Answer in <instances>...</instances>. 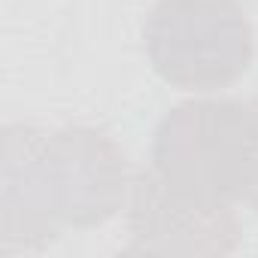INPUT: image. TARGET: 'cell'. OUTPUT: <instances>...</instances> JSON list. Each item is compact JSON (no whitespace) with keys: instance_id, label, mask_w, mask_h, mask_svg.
I'll use <instances>...</instances> for the list:
<instances>
[{"instance_id":"3","label":"cell","mask_w":258,"mask_h":258,"mask_svg":"<svg viewBox=\"0 0 258 258\" xmlns=\"http://www.w3.org/2000/svg\"><path fill=\"white\" fill-rule=\"evenodd\" d=\"M143 49L167 85L210 94L246 76L255 31L240 0H155L143 22Z\"/></svg>"},{"instance_id":"5","label":"cell","mask_w":258,"mask_h":258,"mask_svg":"<svg viewBox=\"0 0 258 258\" xmlns=\"http://www.w3.org/2000/svg\"><path fill=\"white\" fill-rule=\"evenodd\" d=\"M249 106H252V115H255V167H252V182H249V191H246L243 201H246L249 210H255V216H258V97H252Z\"/></svg>"},{"instance_id":"2","label":"cell","mask_w":258,"mask_h":258,"mask_svg":"<svg viewBox=\"0 0 258 258\" xmlns=\"http://www.w3.org/2000/svg\"><path fill=\"white\" fill-rule=\"evenodd\" d=\"M149 167L170 185L237 204L246 198L255 167V115L231 97H201L173 106L152 134Z\"/></svg>"},{"instance_id":"1","label":"cell","mask_w":258,"mask_h":258,"mask_svg":"<svg viewBox=\"0 0 258 258\" xmlns=\"http://www.w3.org/2000/svg\"><path fill=\"white\" fill-rule=\"evenodd\" d=\"M124 149L97 127H4L0 243L4 255L37 252L64 228H97L131 195Z\"/></svg>"},{"instance_id":"4","label":"cell","mask_w":258,"mask_h":258,"mask_svg":"<svg viewBox=\"0 0 258 258\" xmlns=\"http://www.w3.org/2000/svg\"><path fill=\"white\" fill-rule=\"evenodd\" d=\"M124 210L131 252L231 255L240 243L234 204L188 195L152 167L134 173Z\"/></svg>"}]
</instances>
